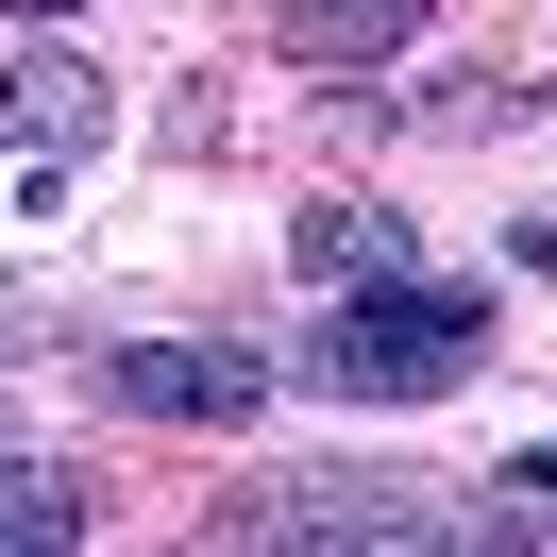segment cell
<instances>
[{
	"label": "cell",
	"instance_id": "obj_3",
	"mask_svg": "<svg viewBox=\"0 0 557 557\" xmlns=\"http://www.w3.org/2000/svg\"><path fill=\"white\" fill-rule=\"evenodd\" d=\"M85 372L136 422H253L271 406V355H220V338H119V355H85Z\"/></svg>",
	"mask_w": 557,
	"mask_h": 557
},
{
	"label": "cell",
	"instance_id": "obj_4",
	"mask_svg": "<svg viewBox=\"0 0 557 557\" xmlns=\"http://www.w3.org/2000/svg\"><path fill=\"white\" fill-rule=\"evenodd\" d=\"M0 136L35 152V170H69V152L119 136V85L85 69V51H17V69H0Z\"/></svg>",
	"mask_w": 557,
	"mask_h": 557
},
{
	"label": "cell",
	"instance_id": "obj_8",
	"mask_svg": "<svg viewBox=\"0 0 557 557\" xmlns=\"http://www.w3.org/2000/svg\"><path fill=\"white\" fill-rule=\"evenodd\" d=\"M507 490H523V507H507V541H523V523H557V456H523Z\"/></svg>",
	"mask_w": 557,
	"mask_h": 557
},
{
	"label": "cell",
	"instance_id": "obj_1",
	"mask_svg": "<svg viewBox=\"0 0 557 557\" xmlns=\"http://www.w3.org/2000/svg\"><path fill=\"white\" fill-rule=\"evenodd\" d=\"M473 355H490V305H473V287L372 271V287H338V321L305 338V372H321V388H355V406H440Z\"/></svg>",
	"mask_w": 557,
	"mask_h": 557
},
{
	"label": "cell",
	"instance_id": "obj_7",
	"mask_svg": "<svg viewBox=\"0 0 557 557\" xmlns=\"http://www.w3.org/2000/svg\"><path fill=\"white\" fill-rule=\"evenodd\" d=\"M51 541H85V473L69 456H0V557H51Z\"/></svg>",
	"mask_w": 557,
	"mask_h": 557
},
{
	"label": "cell",
	"instance_id": "obj_9",
	"mask_svg": "<svg viewBox=\"0 0 557 557\" xmlns=\"http://www.w3.org/2000/svg\"><path fill=\"white\" fill-rule=\"evenodd\" d=\"M17 17H69V0H17Z\"/></svg>",
	"mask_w": 557,
	"mask_h": 557
},
{
	"label": "cell",
	"instance_id": "obj_5",
	"mask_svg": "<svg viewBox=\"0 0 557 557\" xmlns=\"http://www.w3.org/2000/svg\"><path fill=\"white\" fill-rule=\"evenodd\" d=\"M440 0H271V51L287 69H388Z\"/></svg>",
	"mask_w": 557,
	"mask_h": 557
},
{
	"label": "cell",
	"instance_id": "obj_2",
	"mask_svg": "<svg viewBox=\"0 0 557 557\" xmlns=\"http://www.w3.org/2000/svg\"><path fill=\"white\" fill-rule=\"evenodd\" d=\"M220 541H338V557H372V541H456V507L372 490V473H271V490L220 507Z\"/></svg>",
	"mask_w": 557,
	"mask_h": 557
},
{
	"label": "cell",
	"instance_id": "obj_6",
	"mask_svg": "<svg viewBox=\"0 0 557 557\" xmlns=\"http://www.w3.org/2000/svg\"><path fill=\"white\" fill-rule=\"evenodd\" d=\"M287 253H305L321 287H372V271H406V220H388V203H305Z\"/></svg>",
	"mask_w": 557,
	"mask_h": 557
}]
</instances>
